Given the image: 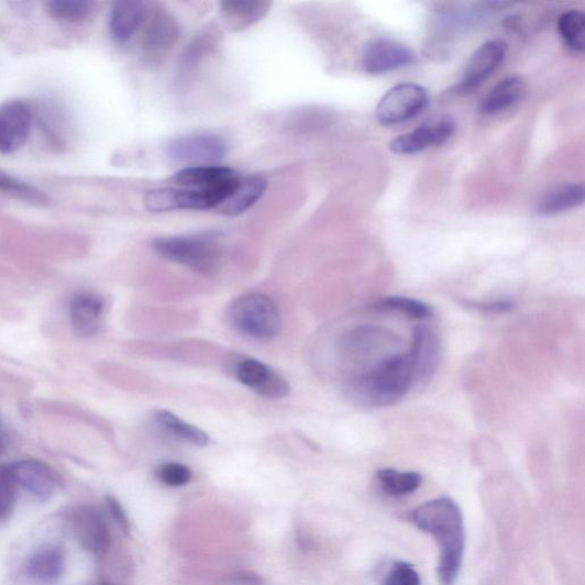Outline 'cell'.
<instances>
[{"label":"cell","mask_w":585,"mask_h":585,"mask_svg":"<svg viewBox=\"0 0 585 585\" xmlns=\"http://www.w3.org/2000/svg\"><path fill=\"white\" fill-rule=\"evenodd\" d=\"M419 382V349L412 339L406 353L386 358L373 369L351 378L345 390L356 402L389 407L398 404Z\"/></svg>","instance_id":"cell-1"},{"label":"cell","mask_w":585,"mask_h":585,"mask_svg":"<svg viewBox=\"0 0 585 585\" xmlns=\"http://www.w3.org/2000/svg\"><path fill=\"white\" fill-rule=\"evenodd\" d=\"M409 519L417 528L431 534L439 549L438 580L454 585L462 567L465 532L460 507L450 497H441L417 507Z\"/></svg>","instance_id":"cell-2"},{"label":"cell","mask_w":585,"mask_h":585,"mask_svg":"<svg viewBox=\"0 0 585 585\" xmlns=\"http://www.w3.org/2000/svg\"><path fill=\"white\" fill-rule=\"evenodd\" d=\"M229 323L238 333L253 341L269 342L282 329V316L277 303L263 292H251L231 303Z\"/></svg>","instance_id":"cell-3"},{"label":"cell","mask_w":585,"mask_h":585,"mask_svg":"<svg viewBox=\"0 0 585 585\" xmlns=\"http://www.w3.org/2000/svg\"><path fill=\"white\" fill-rule=\"evenodd\" d=\"M153 245L164 258L198 274H213L220 266L222 245L217 233L159 238Z\"/></svg>","instance_id":"cell-4"},{"label":"cell","mask_w":585,"mask_h":585,"mask_svg":"<svg viewBox=\"0 0 585 585\" xmlns=\"http://www.w3.org/2000/svg\"><path fill=\"white\" fill-rule=\"evenodd\" d=\"M429 102V93L423 86L415 82L396 85L379 100L376 121L383 126L407 123L422 114Z\"/></svg>","instance_id":"cell-5"},{"label":"cell","mask_w":585,"mask_h":585,"mask_svg":"<svg viewBox=\"0 0 585 585\" xmlns=\"http://www.w3.org/2000/svg\"><path fill=\"white\" fill-rule=\"evenodd\" d=\"M166 150L173 162L187 167L217 166L224 159L228 145L217 134L198 132L172 140Z\"/></svg>","instance_id":"cell-6"},{"label":"cell","mask_w":585,"mask_h":585,"mask_svg":"<svg viewBox=\"0 0 585 585\" xmlns=\"http://www.w3.org/2000/svg\"><path fill=\"white\" fill-rule=\"evenodd\" d=\"M456 129L449 115L433 117L413 131L401 134L390 142V150L397 155H415L431 146L448 142Z\"/></svg>","instance_id":"cell-7"},{"label":"cell","mask_w":585,"mask_h":585,"mask_svg":"<svg viewBox=\"0 0 585 585\" xmlns=\"http://www.w3.org/2000/svg\"><path fill=\"white\" fill-rule=\"evenodd\" d=\"M417 62L415 52L406 45L389 40L376 38L364 48L362 56L363 70L369 75H384Z\"/></svg>","instance_id":"cell-8"},{"label":"cell","mask_w":585,"mask_h":585,"mask_svg":"<svg viewBox=\"0 0 585 585\" xmlns=\"http://www.w3.org/2000/svg\"><path fill=\"white\" fill-rule=\"evenodd\" d=\"M33 110L21 100L0 103V154H14L31 134Z\"/></svg>","instance_id":"cell-9"},{"label":"cell","mask_w":585,"mask_h":585,"mask_svg":"<svg viewBox=\"0 0 585 585\" xmlns=\"http://www.w3.org/2000/svg\"><path fill=\"white\" fill-rule=\"evenodd\" d=\"M241 180L235 169L220 165L186 167L170 179L174 185L184 189L219 191L228 197L238 188Z\"/></svg>","instance_id":"cell-10"},{"label":"cell","mask_w":585,"mask_h":585,"mask_svg":"<svg viewBox=\"0 0 585 585\" xmlns=\"http://www.w3.org/2000/svg\"><path fill=\"white\" fill-rule=\"evenodd\" d=\"M239 382L261 397L283 399L290 394L286 379L269 365L254 358H245L236 365Z\"/></svg>","instance_id":"cell-11"},{"label":"cell","mask_w":585,"mask_h":585,"mask_svg":"<svg viewBox=\"0 0 585 585\" xmlns=\"http://www.w3.org/2000/svg\"><path fill=\"white\" fill-rule=\"evenodd\" d=\"M508 45L501 40L483 44L467 62L463 77L457 86L459 93H470L477 89L492 74L501 66L507 55Z\"/></svg>","instance_id":"cell-12"},{"label":"cell","mask_w":585,"mask_h":585,"mask_svg":"<svg viewBox=\"0 0 585 585\" xmlns=\"http://www.w3.org/2000/svg\"><path fill=\"white\" fill-rule=\"evenodd\" d=\"M15 484L41 501L55 494L58 481L51 467L37 460H20L9 465Z\"/></svg>","instance_id":"cell-13"},{"label":"cell","mask_w":585,"mask_h":585,"mask_svg":"<svg viewBox=\"0 0 585 585\" xmlns=\"http://www.w3.org/2000/svg\"><path fill=\"white\" fill-rule=\"evenodd\" d=\"M104 311V299L97 292L90 290L77 292L69 303L73 330L84 339L96 336L101 330Z\"/></svg>","instance_id":"cell-14"},{"label":"cell","mask_w":585,"mask_h":585,"mask_svg":"<svg viewBox=\"0 0 585 585\" xmlns=\"http://www.w3.org/2000/svg\"><path fill=\"white\" fill-rule=\"evenodd\" d=\"M74 536L80 545L92 553H102L111 544V534L102 514L92 507H81L73 517Z\"/></svg>","instance_id":"cell-15"},{"label":"cell","mask_w":585,"mask_h":585,"mask_svg":"<svg viewBox=\"0 0 585 585\" xmlns=\"http://www.w3.org/2000/svg\"><path fill=\"white\" fill-rule=\"evenodd\" d=\"M66 570V554L60 547L37 549L25 564V573L35 583L49 585L60 580Z\"/></svg>","instance_id":"cell-16"},{"label":"cell","mask_w":585,"mask_h":585,"mask_svg":"<svg viewBox=\"0 0 585 585\" xmlns=\"http://www.w3.org/2000/svg\"><path fill=\"white\" fill-rule=\"evenodd\" d=\"M146 14L145 4L135 0H121L111 7L109 32L119 43L129 42L137 32Z\"/></svg>","instance_id":"cell-17"},{"label":"cell","mask_w":585,"mask_h":585,"mask_svg":"<svg viewBox=\"0 0 585 585\" xmlns=\"http://www.w3.org/2000/svg\"><path fill=\"white\" fill-rule=\"evenodd\" d=\"M526 92L525 80L520 76H509L497 82L481 103L484 115L501 113L518 104Z\"/></svg>","instance_id":"cell-18"},{"label":"cell","mask_w":585,"mask_h":585,"mask_svg":"<svg viewBox=\"0 0 585 585\" xmlns=\"http://www.w3.org/2000/svg\"><path fill=\"white\" fill-rule=\"evenodd\" d=\"M584 186L571 183L553 188L537 205V213L542 217H554L577 209L584 202Z\"/></svg>","instance_id":"cell-19"},{"label":"cell","mask_w":585,"mask_h":585,"mask_svg":"<svg viewBox=\"0 0 585 585\" xmlns=\"http://www.w3.org/2000/svg\"><path fill=\"white\" fill-rule=\"evenodd\" d=\"M180 36V29L167 12L157 11L146 25L144 35L145 51L151 54H162L172 47Z\"/></svg>","instance_id":"cell-20"},{"label":"cell","mask_w":585,"mask_h":585,"mask_svg":"<svg viewBox=\"0 0 585 585\" xmlns=\"http://www.w3.org/2000/svg\"><path fill=\"white\" fill-rule=\"evenodd\" d=\"M272 8L269 2H222L220 12L223 23L231 32H242L252 26L263 16H266Z\"/></svg>","instance_id":"cell-21"},{"label":"cell","mask_w":585,"mask_h":585,"mask_svg":"<svg viewBox=\"0 0 585 585\" xmlns=\"http://www.w3.org/2000/svg\"><path fill=\"white\" fill-rule=\"evenodd\" d=\"M268 187L266 179L250 177L241 180L232 194L219 205L218 211L227 217H239L245 213L265 194Z\"/></svg>","instance_id":"cell-22"},{"label":"cell","mask_w":585,"mask_h":585,"mask_svg":"<svg viewBox=\"0 0 585 585\" xmlns=\"http://www.w3.org/2000/svg\"><path fill=\"white\" fill-rule=\"evenodd\" d=\"M157 426L168 435L178 439V441L186 444L205 448L210 444V437L207 432L190 424L179 417L173 415L165 409H159L154 415Z\"/></svg>","instance_id":"cell-23"},{"label":"cell","mask_w":585,"mask_h":585,"mask_svg":"<svg viewBox=\"0 0 585 585\" xmlns=\"http://www.w3.org/2000/svg\"><path fill=\"white\" fill-rule=\"evenodd\" d=\"M394 339L386 330L372 327H361L350 331L342 341L344 353L351 357H362L371 354V351L383 344L384 341Z\"/></svg>","instance_id":"cell-24"},{"label":"cell","mask_w":585,"mask_h":585,"mask_svg":"<svg viewBox=\"0 0 585 585\" xmlns=\"http://www.w3.org/2000/svg\"><path fill=\"white\" fill-rule=\"evenodd\" d=\"M379 488L390 496H405L417 492L422 484V476L419 473H401L391 467L379 470L376 473Z\"/></svg>","instance_id":"cell-25"},{"label":"cell","mask_w":585,"mask_h":585,"mask_svg":"<svg viewBox=\"0 0 585 585\" xmlns=\"http://www.w3.org/2000/svg\"><path fill=\"white\" fill-rule=\"evenodd\" d=\"M559 32L565 45L576 53L585 48V16L577 10L563 13L559 20Z\"/></svg>","instance_id":"cell-26"},{"label":"cell","mask_w":585,"mask_h":585,"mask_svg":"<svg viewBox=\"0 0 585 585\" xmlns=\"http://www.w3.org/2000/svg\"><path fill=\"white\" fill-rule=\"evenodd\" d=\"M46 8L53 19L76 23L91 15L93 3L89 0H51Z\"/></svg>","instance_id":"cell-27"},{"label":"cell","mask_w":585,"mask_h":585,"mask_svg":"<svg viewBox=\"0 0 585 585\" xmlns=\"http://www.w3.org/2000/svg\"><path fill=\"white\" fill-rule=\"evenodd\" d=\"M375 309L396 311L408 318L423 320L432 317V308L419 300L405 297H389L374 305Z\"/></svg>","instance_id":"cell-28"},{"label":"cell","mask_w":585,"mask_h":585,"mask_svg":"<svg viewBox=\"0 0 585 585\" xmlns=\"http://www.w3.org/2000/svg\"><path fill=\"white\" fill-rule=\"evenodd\" d=\"M144 205L146 210L154 213L178 211V189L158 188L146 191L144 195Z\"/></svg>","instance_id":"cell-29"},{"label":"cell","mask_w":585,"mask_h":585,"mask_svg":"<svg viewBox=\"0 0 585 585\" xmlns=\"http://www.w3.org/2000/svg\"><path fill=\"white\" fill-rule=\"evenodd\" d=\"M16 488L9 465H0V521L11 517L16 505Z\"/></svg>","instance_id":"cell-30"},{"label":"cell","mask_w":585,"mask_h":585,"mask_svg":"<svg viewBox=\"0 0 585 585\" xmlns=\"http://www.w3.org/2000/svg\"><path fill=\"white\" fill-rule=\"evenodd\" d=\"M157 479L168 487H184L192 481L190 467L180 462H166L157 467Z\"/></svg>","instance_id":"cell-31"},{"label":"cell","mask_w":585,"mask_h":585,"mask_svg":"<svg viewBox=\"0 0 585 585\" xmlns=\"http://www.w3.org/2000/svg\"><path fill=\"white\" fill-rule=\"evenodd\" d=\"M0 190L15 194L20 197L37 202L46 201V197L41 191L3 172H0Z\"/></svg>","instance_id":"cell-32"},{"label":"cell","mask_w":585,"mask_h":585,"mask_svg":"<svg viewBox=\"0 0 585 585\" xmlns=\"http://www.w3.org/2000/svg\"><path fill=\"white\" fill-rule=\"evenodd\" d=\"M383 585H421V578L412 565L399 562L393 566Z\"/></svg>","instance_id":"cell-33"},{"label":"cell","mask_w":585,"mask_h":585,"mask_svg":"<svg viewBox=\"0 0 585 585\" xmlns=\"http://www.w3.org/2000/svg\"><path fill=\"white\" fill-rule=\"evenodd\" d=\"M107 506L115 522L120 525L123 532L129 534L131 530L130 520L121 503L113 496H107Z\"/></svg>","instance_id":"cell-34"},{"label":"cell","mask_w":585,"mask_h":585,"mask_svg":"<svg viewBox=\"0 0 585 585\" xmlns=\"http://www.w3.org/2000/svg\"><path fill=\"white\" fill-rule=\"evenodd\" d=\"M474 308L488 312H507L514 309L515 303L511 301H495L489 303H473Z\"/></svg>","instance_id":"cell-35"},{"label":"cell","mask_w":585,"mask_h":585,"mask_svg":"<svg viewBox=\"0 0 585 585\" xmlns=\"http://www.w3.org/2000/svg\"><path fill=\"white\" fill-rule=\"evenodd\" d=\"M3 448H4V442H3V439L0 438V452L3 451Z\"/></svg>","instance_id":"cell-36"},{"label":"cell","mask_w":585,"mask_h":585,"mask_svg":"<svg viewBox=\"0 0 585 585\" xmlns=\"http://www.w3.org/2000/svg\"><path fill=\"white\" fill-rule=\"evenodd\" d=\"M99 585H110V584H108V583H102V584H99Z\"/></svg>","instance_id":"cell-37"}]
</instances>
